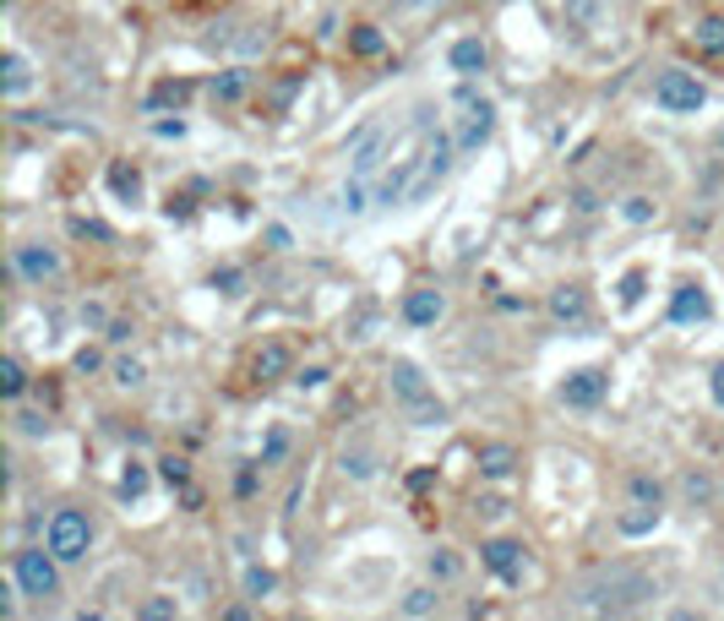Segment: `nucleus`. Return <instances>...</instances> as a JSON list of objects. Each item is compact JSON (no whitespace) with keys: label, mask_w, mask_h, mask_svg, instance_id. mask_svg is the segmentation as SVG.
I'll list each match as a JSON object with an SVG mask.
<instances>
[{"label":"nucleus","mask_w":724,"mask_h":621,"mask_svg":"<svg viewBox=\"0 0 724 621\" xmlns=\"http://www.w3.org/2000/svg\"><path fill=\"white\" fill-rule=\"evenodd\" d=\"M512 464H518V453H512L507 442H491V447L480 453V474H491V480H507Z\"/></svg>","instance_id":"a211bd4d"},{"label":"nucleus","mask_w":724,"mask_h":621,"mask_svg":"<svg viewBox=\"0 0 724 621\" xmlns=\"http://www.w3.org/2000/svg\"><path fill=\"white\" fill-rule=\"evenodd\" d=\"M415 175H420V159H398L382 180H377V207L388 213V207H398V202H409V191H415Z\"/></svg>","instance_id":"9d476101"},{"label":"nucleus","mask_w":724,"mask_h":621,"mask_svg":"<svg viewBox=\"0 0 724 621\" xmlns=\"http://www.w3.org/2000/svg\"><path fill=\"white\" fill-rule=\"evenodd\" d=\"M431 578H436V583H458V578H463V556L447 550V545H436V550H431Z\"/></svg>","instance_id":"b1692460"},{"label":"nucleus","mask_w":724,"mask_h":621,"mask_svg":"<svg viewBox=\"0 0 724 621\" xmlns=\"http://www.w3.org/2000/svg\"><path fill=\"white\" fill-rule=\"evenodd\" d=\"M388 382H393V398H398L404 420H415V426H442L447 420V404L436 398V388L425 382V371L415 360H393Z\"/></svg>","instance_id":"f03ea898"},{"label":"nucleus","mask_w":724,"mask_h":621,"mask_svg":"<svg viewBox=\"0 0 724 621\" xmlns=\"http://www.w3.org/2000/svg\"><path fill=\"white\" fill-rule=\"evenodd\" d=\"M175 610H180L175 599H148V605H142V616H175Z\"/></svg>","instance_id":"a19ab883"},{"label":"nucleus","mask_w":724,"mask_h":621,"mask_svg":"<svg viewBox=\"0 0 724 621\" xmlns=\"http://www.w3.org/2000/svg\"><path fill=\"white\" fill-rule=\"evenodd\" d=\"M653 599V578L632 561H610L599 572H588L577 588H572V605L588 610V616H632Z\"/></svg>","instance_id":"f257e3e1"},{"label":"nucleus","mask_w":724,"mask_h":621,"mask_svg":"<svg viewBox=\"0 0 724 621\" xmlns=\"http://www.w3.org/2000/svg\"><path fill=\"white\" fill-rule=\"evenodd\" d=\"M213 283H218L224 294H240V283H245V278H240L234 267H224V273H213Z\"/></svg>","instance_id":"4c0bfd02"},{"label":"nucleus","mask_w":724,"mask_h":621,"mask_svg":"<svg viewBox=\"0 0 724 621\" xmlns=\"http://www.w3.org/2000/svg\"><path fill=\"white\" fill-rule=\"evenodd\" d=\"M621 213H626V224H648V218H653V202H648V197H626Z\"/></svg>","instance_id":"72a5a7b5"},{"label":"nucleus","mask_w":724,"mask_h":621,"mask_svg":"<svg viewBox=\"0 0 724 621\" xmlns=\"http://www.w3.org/2000/svg\"><path fill=\"white\" fill-rule=\"evenodd\" d=\"M550 317H556V322H572V328L588 317V300H583V289H577V283H567V289H556V294H550Z\"/></svg>","instance_id":"2eb2a0df"},{"label":"nucleus","mask_w":724,"mask_h":621,"mask_svg":"<svg viewBox=\"0 0 724 621\" xmlns=\"http://www.w3.org/2000/svg\"><path fill=\"white\" fill-rule=\"evenodd\" d=\"M398 610H404V616H436V610H442V594L425 588V583H420V588H404Z\"/></svg>","instance_id":"aec40b11"},{"label":"nucleus","mask_w":724,"mask_h":621,"mask_svg":"<svg viewBox=\"0 0 724 621\" xmlns=\"http://www.w3.org/2000/svg\"><path fill=\"white\" fill-rule=\"evenodd\" d=\"M12 578H17V594H28L34 605H55L61 594V556L50 545H28L12 556Z\"/></svg>","instance_id":"7ed1b4c3"},{"label":"nucleus","mask_w":724,"mask_h":621,"mask_svg":"<svg viewBox=\"0 0 724 621\" xmlns=\"http://www.w3.org/2000/svg\"><path fill=\"white\" fill-rule=\"evenodd\" d=\"M404 7H415V12H431V7H442V0H404Z\"/></svg>","instance_id":"de8ad7c7"},{"label":"nucleus","mask_w":724,"mask_h":621,"mask_svg":"<svg viewBox=\"0 0 724 621\" xmlns=\"http://www.w3.org/2000/svg\"><path fill=\"white\" fill-rule=\"evenodd\" d=\"M142 382H148L142 360H115V388H142Z\"/></svg>","instance_id":"c756f323"},{"label":"nucleus","mask_w":724,"mask_h":621,"mask_svg":"<svg viewBox=\"0 0 724 621\" xmlns=\"http://www.w3.org/2000/svg\"><path fill=\"white\" fill-rule=\"evenodd\" d=\"M12 267H17L23 283L45 289V283L61 278V251L55 245H12Z\"/></svg>","instance_id":"1a4fd4ad"},{"label":"nucleus","mask_w":724,"mask_h":621,"mask_svg":"<svg viewBox=\"0 0 724 621\" xmlns=\"http://www.w3.org/2000/svg\"><path fill=\"white\" fill-rule=\"evenodd\" d=\"M453 159H458V137H447V131H436L431 142H425V153H420V175H415V191H409V202H420V197H431L442 180H447V169H453Z\"/></svg>","instance_id":"6e6552de"},{"label":"nucleus","mask_w":724,"mask_h":621,"mask_svg":"<svg viewBox=\"0 0 724 621\" xmlns=\"http://www.w3.org/2000/svg\"><path fill=\"white\" fill-rule=\"evenodd\" d=\"M388 121H371L366 131H354V142H348V180L354 186H371L377 180V169H382V159H388Z\"/></svg>","instance_id":"39448f33"},{"label":"nucleus","mask_w":724,"mask_h":621,"mask_svg":"<svg viewBox=\"0 0 724 621\" xmlns=\"http://www.w3.org/2000/svg\"><path fill=\"white\" fill-rule=\"evenodd\" d=\"M338 469H343L348 480H377V453H371L366 442H354V447H343Z\"/></svg>","instance_id":"f3484780"},{"label":"nucleus","mask_w":724,"mask_h":621,"mask_svg":"<svg viewBox=\"0 0 724 621\" xmlns=\"http://www.w3.org/2000/svg\"><path fill=\"white\" fill-rule=\"evenodd\" d=\"M632 502H637V507H659V512H664V485H659V480H648V474H632Z\"/></svg>","instance_id":"a878e982"},{"label":"nucleus","mask_w":724,"mask_h":621,"mask_svg":"<svg viewBox=\"0 0 724 621\" xmlns=\"http://www.w3.org/2000/svg\"><path fill=\"white\" fill-rule=\"evenodd\" d=\"M45 545H50L61 561H82V556L93 550V523H88V512L61 507V512L50 518V529H45Z\"/></svg>","instance_id":"20e7f679"},{"label":"nucleus","mask_w":724,"mask_h":621,"mask_svg":"<svg viewBox=\"0 0 724 621\" xmlns=\"http://www.w3.org/2000/svg\"><path fill=\"white\" fill-rule=\"evenodd\" d=\"M447 61H453V72H458V77H480L491 55H485V45H480V39H458V45L447 50Z\"/></svg>","instance_id":"dca6fc26"},{"label":"nucleus","mask_w":724,"mask_h":621,"mask_svg":"<svg viewBox=\"0 0 724 621\" xmlns=\"http://www.w3.org/2000/svg\"><path fill=\"white\" fill-rule=\"evenodd\" d=\"M327 382V371L321 366H305V371H294V388H321Z\"/></svg>","instance_id":"58836bf2"},{"label":"nucleus","mask_w":724,"mask_h":621,"mask_svg":"<svg viewBox=\"0 0 724 621\" xmlns=\"http://www.w3.org/2000/svg\"><path fill=\"white\" fill-rule=\"evenodd\" d=\"M272 588H278V578H272L267 567H256V561H251V567H245V594H251V599H267Z\"/></svg>","instance_id":"cd10ccee"},{"label":"nucleus","mask_w":724,"mask_h":621,"mask_svg":"<svg viewBox=\"0 0 724 621\" xmlns=\"http://www.w3.org/2000/svg\"><path fill=\"white\" fill-rule=\"evenodd\" d=\"M245 93V72H229V77H218V99H240Z\"/></svg>","instance_id":"c9c22d12"},{"label":"nucleus","mask_w":724,"mask_h":621,"mask_svg":"<svg viewBox=\"0 0 724 621\" xmlns=\"http://www.w3.org/2000/svg\"><path fill=\"white\" fill-rule=\"evenodd\" d=\"M382 45H388V39H382V28H371V23L348 34V50H354V55H382Z\"/></svg>","instance_id":"bb28decb"},{"label":"nucleus","mask_w":724,"mask_h":621,"mask_svg":"<svg viewBox=\"0 0 724 621\" xmlns=\"http://www.w3.org/2000/svg\"><path fill=\"white\" fill-rule=\"evenodd\" d=\"M283 453H289V436H283V431H272V436L262 442V464H278Z\"/></svg>","instance_id":"f704fd0d"},{"label":"nucleus","mask_w":724,"mask_h":621,"mask_svg":"<svg viewBox=\"0 0 724 621\" xmlns=\"http://www.w3.org/2000/svg\"><path fill=\"white\" fill-rule=\"evenodd\" d=\"M691 45H697L702 55H724V17H702V23L691 28Z\"/></svg>","instance_id":"412c9836"},{"label":"nucleus","mask_w":724,"mask_h":621,"mask_svg":"<svg viewBox=\"0 0 724 621\" xmlns=\"http://www.w3.org/2000/svg\"><path fill=\"white\" fill-rule=\"evenodd\" d=\"M442 310H447V300H442L436 289H415V294L404 300V322H409V328H436Z\"/></svg>","instance_id":"4468645a"},{"label":"nucleus","mask_w":724,"mask_h":621,"mask_svg":"<svg viewBox=\"0 0 724 621\" xmlns=\"http://www.w3.org/2000/svg\"><path fill=\"white\" fill-rule=\"evenodd\" d=\"M142 491H148V469H142V464H131V469H126V480H120V496L131 502V496H142Z\"/></svg>","instance_id":"2f4dec72"},{"label":"nucleus","mask_w":724,"mask_h":621,"mask_svg":"<svg viewBox=\"0 0 724 621\" xmlns=\"http://www.w3.org/2000/svg\"><path fill=\"white\" fill-rule=\"evenodd\" d=\"M234 491H240V496H251V491H256V469H240V480H234Z\"/></svg>","instance_id":"c03bdc74"},{"label":"nucleus","mask_w":724,"mask_h":621,"mask_svg":"<svg viewBox=\"0 0 724 621\" xmlns=\"http://www.w3.org/2000/svg\"><path fill=\"white\" fill-rule=\"evenodd\" d=\"M605 388H610L605 371H572V377L561 382V404H572V409H594V404L605 398Z\"/></svg>","instance_id":"f8f14e48"},{"label":"nucleus","mask_w":724,"mask_h":621,"mask_svg":"<svg viewBox=\"0 0 724 621\" xmlns=\"http://www.w3.org/2000/svg\"><path fill=\"white\" fill-rule=\"evenodd\" d=\"M458 104H463V115H458V153H480L485 142H491V131H496V104L491 99H474L469 88L458 93Z\"/></svg>","instance_id":"0eeeda50"},{"label":"nucleus","mask_w":724,"mask_h":621,"mask_svg":"<svg viewBox=\"0 0 724 621\" xmlns=\"http://www.w3.org/2000/svg\"><path fill=\"white\" fill-rule=\"evenodd\" d=\"M17 426H23L28 436H45V431H50V420H45V415H34V409H23V415H17Z\"/></svg>","instance_id":"e433bc0d"},{"label":"nucleus","mask_w":724,"mask_h":621,"mask_svg":"<svg viewBox=\"0 0 724 621\" xmlns=\"http://www.w3.org/2000/svg\"><path fill=\"white\" fill-rule=\"evenodd\" d=\"M659 523V507H643V512H621V529L626 534H648Z\"/></svg>","instance_id":"7c9ffc66"},{"label":"nucleus","mask_w":724,"mask_h":621,"mask_svg":"<svg viewBox=\"0 0 724 621\" xmlns=\"http://www.w3.org/2000/svg\"><path fill=\"white\" fill-rule=\"evenodd\" d=\"M653 104H659L664 115H697V110L708 104V88H702L691 72H659V83H653Z\"/></svg>","instance_id":"423d86ee"},{"label":"nucleus","mask_w":724,"mask_h":621,"mask_svg":"<svg viewBox=\"0 0 724 621\" xmlns=\"http://www.w3.org/2000/svg\"><path fill=\"white\" fill-rule=\"evenodd\" d=\"M289 371V350L283 344H267L262 355H256V382H278Z\"/></svg>","instance_id":"5701e85b"},{"label":"nucleus","mask_w":724,"mask_h":621,"mask_svg":"<svg viewBox=\"0 0 724 621\" xmlns=\"http://www.w3.org/2000/svg\"><path fill=\"white\" fill-rule=\"evenodd\" d=\"M77 371H99V350H82L77 355Z\"/></svg>","instance_id":"49530a36"},{"label":"nucleus","mask_w":724,"mask_h":621,"mask_svg":"<svg viewBox=\"0 0 724 621\" xmlns=\"http://www.w3.org/2000/svg\"><path fill=\"white\" fill-rule=\"evenodd\" d=\"M480 512H485V518H501V512H507V502H501V496H485V502H480Z\"/></svg>","instance_id":"a18cd8bd"},{"label":"nucleus","mask_w":724,"mask_h":621,"mask_svg":"<svg viewBox=\"0 0 724 621\" xmlns=\"http://www.w3.org/2000/svg\"><path fill=\"white\" fill-rule=\"evenodd\" d=\"M708 317H713V300L697 283H681L670 294V322H708Z\"/></svg>","instance_id":"ddd939ff"},{"label":"nucleus","mask_w":724,"mask_h":621,"mask_svg":"<svg viewBox=\"0 0 724 621\" xmlns=\"http://www.w3.org/2000/svg\"><path fill=\"white\" fill-rule=\"evenodd\" d=\"M480 561H485L501 583H518V578H523V545H518V540H485V545H480Z\"/></svg>","instance_id":"9b49d317"},{"label":"nucleus","mask_w":724,"mask_h":621,"mask_svg":"<svg viewBox=\"0 0 724 621\" xmlns=\"http://www.w3.org/2000/svg\"><path fill=\"white\" fill-rule=\"evenodd\" d=\"M708 393H713V404L724 409V366H713V377H708Z\"/></svg>","instance_id":"79ce46f5"},{"label":"nucleus","mask_w":724,"mask_h":621,"mask_svg":"<svg viewBox=\"0 0 724 621\" xmlns=\"http://www.w3.org/2000/svg\"><path fill=\"white\" fill-rule=\"evenodd\" d=\"M164 480H169V485H186V464H180V458H164Z\"/></svg>","instance_id":"ea45409f"},{"label":"nucleus","mask_w":724,"mask_h":621,"mask_svg":"<svg viewBox=\"0 0 724 621\" xmlns=\"http://www.w3.org/2000/svg\"><path fill=\"white\" fill-rule=\"evenodd\" d=\"M0 393H7L12 404H17L23 393H28V371H23V360H12V355L0 360Z\"/></svg>","instance_id":"393cba45"},{"label":"nucleus","mask_w":724,"mask_h":621,"mask_svg":"<svg viewBox=\"0 0 724 621\" xmlns=\"http://www.w3.org/2000/svg\"><path fill=\"white\" fill-rule=\"evenodd\" d=\"M28 83H34V72H28L23 50H7V99H23V93H28Z\"/></svg>","instance_id":"4be33fe9"},{"label":"nucleus","mask_w":724,"mask_h":621,"mask_svg":"<svg viewBox=\"0 0 724 621\" xmlns=\"http://www.w3.org/2000/svg\"><path fill=\"white\" fill-rule=\"evenodd\" d=\"M72 229H77V235H93V240H110V229H104V224H88V218H77Z\"/></svg>","instance_id":"37998d69"},{"label":"nucleus","mask_w":724,"mask_h":621,"mask_svg":"<svg viewBox=\"0 0 724 621\" xmlns=\"http://www.w3.org/2000/svg\"><path fill=\"white\" fill-rule=\"evenodd\" d=\"M594 12H599V0H567V23H572V28H583Z\"/></svg>","instance_id":"473e14b6"},{"label":"nucleus","mask_w":724,"mask_h":621,"mask_svg":"<svg viewBox=\"0 0 724 621\" xmlns=\"http://www.w3.org/2000/svg\"><path fill=\"white\" fill-rule=\"evenodd\" d=\"M681 496H686L691 507H713V502H719V485H713V474H702V469H691V474L681 480Z\"/></svg>","instance_id":"6ab92c4d"},{"label":"nucleus","mask_w":724,"mask_h":621,"mask_svg":"<svg viewBox=\"0 0 724 621\" xmlns=\"http://www.w3.org/2000/svg\"><path fill=\"white\" fill-rule=\"evenodd\" d=\"M110 186H115L120 197H131V202L142 197V180H137V169H126V164H115V169H110Z\"/></svg>","instance_id":"c85d7f7f"}]
</instances>
